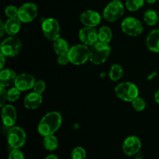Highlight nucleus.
<instances>
[{"mask_svg":"<svg viewBox=\"0 0 159 159\" xmlns=\"http://www.w3.org/2000/svg\"><path fill=\"white\" fill-rule=\"evenodd\" d=\"M62 123L61 116L57 112H51L43 116L38 125V132L43 137L52 135L60 128Z\"/></svg>","mask_w":159,"mask_h":159,"instance_id":"obj_1","label":"nucleus"},{"mask_svg":"<svg viewBox=\"0 0 159 159\" xmlns=\"http://www.w3.org/2000/svg\"><path fill=\"white\" fill-rule=\"evenodd\" d=\"M111 48L109 43L98 41L90 49L89 60L95 65H101L107 60Z\"/></svg>","mask_w":159,"mask_h":159,"instance_id":"obj_2","label":"nucleus"},{"mask_svg":"<svg viewBox=\"0 0 159 159\" xmlns=\"http://www.w3.org/2000/svg\"><path fill=\"white\" fill-rule=\"evenodd\" d=\"M90 50L87 45L77 44L71 47L68 52V56L71 63L75 65L85 64L89 59Z\"/></svg>","mask_w":159,"mask_h":159,"instance_id":"obj_3","label":"nucleus"},{"mask_svg":"<svg viewBox=\"0 0 159 159\" xmlns=\"http://www.w3.org/2000/svg\"><path fill=\"white\" fill-rule=\"evenodd\" d=\"M115 93L119 99L126 102H132L138 97L139 90L136 85L131 82H122L115 88Z\"/></svg>","mask_w":159,"mask_h":159,"instance_id":"obj_4","label":"nucleus"},{"mask_svg":"<svg viewBox=\"0 0 159 159\" xmlns=\"http://www.w3.org/2000/svg\"><path fill=\"white\" fill-rule=\"evenodd\" d=\"M26 135L20 127H12L7 133V141L12 148H20L26 143Z\"/></svg>","mask_w":159,"mask_h":159,"instance_id":"obj_5","label":"nucleus"},{"mask_svg":"<svg viewBox=\"0 0 159 159\" xmlns=\"http://www.w3.org/2000/svg\"><path fill=\"white\" fill-rule=\"evenodd\" d=\"M124 13V6L120 1L110 2L103 10V17L109 22H114L122 17Z\"/></svg>","mask_w":159,"mask_h":159,"instance_id":"obj_6","label":"nucleus"},{"mask_svg":"<svg viewBox=\"0 0 159 159\" xmlns=\"http://www.w3.org/2000/svg\"><path fill=\"white\" fill-rule=\"evenodd\" d=\"M21 41L17 37L11 36L5 39L1 44V53L6 57H15L21 49Z\"/></svg>","mask_w":159,"mask_h":159,"instance_id":"obj_7","label":"nucleus"},{"mask_svg":"<svg viewBox=\"0 0 159 159\" xmlns=\"http://www.w3.org/2000/svg\"><path fill=\"white\" fill-rule=\"evenodd\" d=\"M41 27L43 34L49 40L54 41L60 37V25L55 19L48 18L44 20L42 23Z\"/></svg>","mask_w":159,"mask_h":159,"instance_id":"obj_8","label":"nucleus"},{"mask_svg":"<svg viewBox=\"0 0 159 159\" xmlns=\"http://www.w3.org/2000/svg\"><path fill=\"white\" fill-rule=\"evenodd\" d=\"M121 29L124 34L131 37L139 36L143 32V26L141 21L134 17H127L121 24Z\"/></svg>","mask_w":159,"mask_h":159,"instance_id":"obj_9","label":"nucleus"},{"mask_svg":"<svg viewBox=\"0 0 159 159\" xmlns=\"http://www.w3.org/2000/svg\"><path fill=\"white\" fill-rule=\"evenodd\" d=\"M37 14H38L37 6L34 3L27 2L22 5L19 8L17 18L23 23H30L35 20L36 17L37 16Z\"/></svg>","mask_w":159,"mask_h":159,"instance_id":"obj_10","label":"nucleus"},{"mask_svg":"<svg viewBox=\"0 0 159 159\" xmlns=\"http://www.w3.org/2000/svg\"><path fill=\"white\" fill-rule=\"evenodd\" d=\"M79 37L81 41L87 46H93L99 41L98 32L94 27L85 26L79 30Z\"/></svg>","mask_w":159,"mask_h":159,"instance_id":"obj_11","label":"nucleus"},{"mask_svg":"<svg viewBox=\"0 0 159 159\" xmlns=\"http://www.w3.org/2000/svg\"><path fill=\"white\" fill-rule=\"evenodd\" d=\"M141 148V142L136 136L128 137L123 144V152L128 156H133L139 152Z\"/></svg>","mask_w":159,"mask_h":159,"instance_id":"obj_12","label":"nucleus"},{"mask_svg":"<svg viewBox=\"0 0 159 159\" xmlns=\"http://www.w3.org/2000/svg\"><path fill=\"white\" fill-rule=\"evenodd\" d=\"M35 82L34 76L26 73H22L16 76L14 85L20 91H26L34 88Z\"/></svg>","mask_w":159,"mask_h":159,"instance_id":"obj_13","label":"nucleus"},{"mask_svg":"<svg viewBox=\"0 0 159 159\" xmlns=\"http://www.w3.org/2000/svg\"><path fill=\"white\" fill-rule=\"evenodd\" d=\"M80 20L85 26L95 27L101 22V16L96 11L86 10L81 14Z\"/></svg>","mask_w":159,"mask_h":159,"instance_id":"obj_14","label":"nucleus"},{"mask_svg":"<svg viewBox=\"0 0 159 159\" xmlns=\"http://www.w3.org/2000/svg\"><path fill=\"white\" fill-rule=\"evenodd\" d=\"M2 122L6 127H12L16 121V111L13 106L6 105L2 110Z\"/></svg>","mask_w":159,"mask_h":159,"instance_id":"obj_15","label":"nucleus"},{"mask_svg":"<svg viewBox=\"0 0 159 159\" xmlns=\"http://www.w3.org/2000/svg\"><path fill=\"white\" fill-rule=\"evenodd\" d=\"M42 96L41 94L35 93H31L28 94L24 99V106L26 108L30 109V110H35L38 108L41 104Z\"/></svg>","mask_w":159,"mask_h":159,"instance_id":"obj_16","label":"nucleus"},{"mask_svg":"<svg viewBox=\"0 0 159 159\" xmlns=\"http://www.w3.org/2000/svg\"><path fill=\"white\" fill-rule=\"evenodd\" d=\"M16 79V74L15 71L9 68L3 69L0 73V86L8 87L15 82Z\"/></svg>","mask_w":159,"mask_h":159,"instance_id":"obj_17","label":"nucleus"},{"mask_svg":"<svg viewBox=\"0 0 159 159\" xmlns=\"http://www.w3.org/2000/svg\"><path fill=\"white\" fill-rule=\"evenodd\" d=\"M146 45L151 51L159 53V29L154 30L148 35Z\"/></svg>","mask_w":159,"mask_h":159,"instance_id":"obj_18","label":"nucleus"},{"mask_svg":"<svg viewBox=\"0 0 159 159\" xmlns=\"http://www.w3.org/2000/svg\"><path fill=\"white\" fill-rule=\"evenodd\" d=\"M21 21L18 18H9L5 23V30L7 34L14 36L18 34L21 27Z\"/></svg>","mask_w":159,"mask_h":159,"instance_id":"obj_19","label":"nucleus"},{"mask_svg":"<svg viewBox=\"0 0 159 159\" xmlns=\"http://www.w3.org/2000/svg\"><path fill=\"white\" fill-rule=\"evenodd\" d=\"M53 48H54V52H55L57 55L67 54L70 49L68 42H67L65 39L60 38V37L54 41V43H53Z\"/></svg>","mask_w":159,"mask_h":159,"instance_id":"obj_20","label":"nucleus"},{"mask_svg":"<svg viewBox=\"0 0 159 159\" xmlns=\"http://www.w3.org/2000/svg\"><path fill=\"white\" fill-rule=\"evenodd\" d=\"M98 37H99V41L109 43L113 37L111 29L107 26H101L98 31Z\"/></svg>","mask_w":159,"mask_h":159,"instance_id":"obj_21","label":"nucleus"},{"mask_svg":"<svg viewBox=\"0 0 159 159\" xmlns=\"http://www.w3.org/2000/svg\"><path fill=\"white\" fill-rule=\"evenodd\" d=\"M109 76L110 79L113 82H117L121 79L124 76V70L123 68L118 64H114L110 68L109 71Z\"/></svg>","mask_w":159,"mask_h":159,"instance_id":"obj_22","label":"nucleus"},{"mask_svg":"<svg viewBox=\"0 0 159 159\" xmlns=\"http://www.w3.org/2000/svg\"><path fill=\"white\" fill-rule=\"evenodd\" d=\"M144 20L149 26H155L158 21V16L153 9H148L144 14Z\"/></svg>","mask_w":159,"mask_h":159,"instance_id":"obj_23","label":"nucleus"},{"mask_svg":"<svg viewBox=\"0 0 159 159\" xmlns=\"http://www.w3.org/2000/svg\"><path fill=\"white\" fill-rule=\"evenodd\" d=\"M43 146L48 151H54L58 146V141H57V138L54 135H48V136L44 137V139L43 141Z\"/></svg>","mask_w":159,"mask_h":159,"instance_id":"obj_24","label":"nucleus"},{"mask_svg":"<svg viewBox=\"0 0 159 159\" xmlns=\"http://www.w3.org/2000/svg\"><path fill=\"white\" fill-rule=\"evenodd\" d=\"M144 1L145 0H126V7L129 11L135 12L144 6Z\"/></svg>","mask_w":159,"mask_h":159,"instance_id":"obj_25","label":"nucleus"},{"mask_svg":"<svg viewBox=\"0 0 159 159\" xmlns=\"http://www.w3.org/2000/svg\"><path fill=\"white\" fill-rule=\"evenodd\" d=\"M131 102H132V107H133V108L138 112L143 111L146 107L145 101L141 97H137L136 99H134Z\"/></svg>","mask_w":159,"mask_h":159,"instance_id":"obj_26","label":"nucleus"},{"mask_svg":"<svg viewBox=\"0 0 159 159\" xmlns=\"http://www.w3.org/2000/svg\"><path fill=\"white\" fill-rule=\"evenodd\" d=\"M20 90L18 89L16 87L10 89L7 92V100L9 102H15L20 98Z\"/></svg>","mask_w":159,"mask_h":159,"instance_id":"obj_27","label":"nucleus"},{"mask_svg":"<svg viewBox=\"0 0 159 159\" xmlns=\"http://www.w3.org/2000/svg\"><path fill=\"white\" fill-rule=\"evenodd\" d=\"M86 152L82 147H77L71 152V159H85Z\"/></svg>","mask_w":159,"mask_h":159,"instance_id":"obj_28","label":"nucleus"},{"mask_svg":"<svg viewBox=\"0 0 159 159\" xmlns=\"http://www.w3.org/2000/svg\"><path fill=\"white\" fill-rule=\"evenodd\" d=\"M18 11L15 6H9L5 9V14L8 18H16L18 16Z\"/></svg>","mask_w":159,"mask_h":159,"instance_id":"obj_29","label":"nucleus"},{"mask_svg":"<svg viewBox=\"0 0 159 159\" xmlns=\"http://www.w3.org/2000/svg\"><path fill=\"white\" fill-rule=\"evenodd\" d=\"M33 89H34V92L39 93V94H42V93H43V92L45 91L46 84H45V82L42 80L36 81L35 84H34V86Z\"/></svg>","mask_w":159,"mask_h":159,"instance_id":"obj_30","label":"nucleus"},{"mask_svg":"<svg viewBox=\"0 0 159 159\" xmlns=\"http://www.w3.org/2000/svg\"><path fill=\"white\" fill-rule=\"evenodd\" d=\"M9 159H24V155L19 148H12L9 153Z\"/></svg>","mask_w":159,"mask_h":159,"instance_id":"obj_31","label":"nucleus"},{"mask_svg":"<svg viewBox=\"0 0 159 159\" xmlns=\"http://www.w3.org/2000/svg\"><path fill=\"white\" fill-rule=\"evenodd\" d=\"M57 62H58L59 65H66L68 62H70L69 57L68 56V53L67 54H63L58 55L57 57Z\"/></svg>","mask_w":159,"mask_h":159,"instance_id":"obj_32","label":"nucleus"},{"mask_svg":"<svg viewBox=\"0 0 159 159\" xmlns=\"http://www.w3.org/2000/svg\"><path fill=\"white\" fill-rule=\"evenodd\" d=\"M0 96H1V98H0V106L3 107L6 99H7V93L5 90L4 87H1V89H0Z\"/></svg>","mask_w":159,"mask_h":159,"instance_id":"obj_33","label":"nucleus"},{"mask_svg":"<svg viewBox=\"0 0 159 159\" xmlns=\"http://www.w3.org/2000/svg\"><path fill=\"white\" fill-rule=\"evenodd\" d=\"M0 57H1V65H0L1 67H0V68H1V69H2V68H4L5 63H6V56L1 53V55H0Z\"/></svg>","mask_w":159,"mask_h":159,"instance_id":"obj_34","label":"nucleus"},{"mask_svg":"<svg viewBox=\"0 0 159 159\" xmlns=\"http://www.w3.org/2000/svg\"><path fill=\"white\" fill-rule=\"evenodd\" d=\"M0 26H1V37H3L4 33H6V30H5V25L2 23V21H1V23H0Z\"/></svg>","mask_w":159,"mask_h":159,"instance_id":"obj_35","label":"nucleus"},{"mask_svg":"<svg viewBox=\"0 0 159 159\" xmlns=\"http://www.w3.org/2000/svg\"><path fill=\"white\" fill-rule=\"evenodd\" d=\"M155 99L158 103H159V89L156 92V93L155 94Z\"/></svg>","mask_w":159,"mask_h":159,"instance_id":"obj_36","label":"nucleus"},{"mask_svg":"<svg viewBox=\"0 0 159 159\" xmlns=\"http://www.w3.org/2000/svg\"><path fill=\"white\" fill-rule=\"evenodd\" d=\"M45 159H58V158H57V157L56 156V155H48V156L47 157V158Z\"/></svg>","mask_w":159,"mask_h":159,"instance_id":"obj_37","label":"nucleus"},{"mask_svg":"<svg viewBox=\"0 0 159 159\" xmlns=\"http://www.w3.org/2000/svg\"><path fill=\"white\" fill-rule=\"evenodd\" d=\"M148 3H150V4H154L157 0H145Z\"/></svg>","mask_w":159,"mask_h":159,"instance_id":"obj_38","label":"nucleus"},{"mask_svg":"<svg viewBox=\"0 0 159 159\" xmlns=\"http://www.w3.org/2000/svg\"><path fill=\"white\" fill-rule=\"evenodd\" d=\"M143 158H144V156H143L141 154H139V155H138V156L135 158V159H143Z\"/></svg>","mask_w":159,"mask_h":159,"instance_id":"obj_39","label":"nucleus"},{"mask_svg":"<svg viewBox=\"0 0 159 159\" xmlns=\"http://www.w3.org/2000/svg\"><path fill=\"white\" fill-rule=\"evenodd\" d=\"M114 1H121V0H114Z\"/></svg>","mask_w":159,"mask_h":159,"instance_id":"obj_40","label":"nucleus"},{"mask_svg":"<svg viewBox=\"0 0 159 159\" xmlns=\"http://www.w3.org/2000/svg\"><path fill=\"white\" fill-rule=\"evenodd\" d=\"M158 1H159V0H158Z\"/></svg>","mask_w":159,"mask_h":159,"instance_id":"obj_41","label":"nucleus"}]
</instances>
